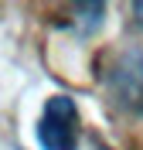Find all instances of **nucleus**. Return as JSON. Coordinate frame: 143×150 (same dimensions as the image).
I'll use <instances>...</instances> for the list:
<instances>
[{
    "label": "nucleus",
    "instance_id": "2",
    "mask_svg": "<svg viewBox=\"0 0 143 150\" xmlns=\"http://www.w3.org/2000/svg\"><path fill=\"white\" fill-rule=\"evenodd\" d=\"M38 143L44 150H78V109L68 96H48L38 120Z\"/></svg>",
    "mask_w": 143,
    "mask_h": 150
},
{
    "label": "nucleus",
    "instance_id": "4",
    "mask_svg": "<svg viewBox=\"0 0 143 150\" xmlns=\"http://www.w3.org/2000/svg\"><path fill=\"white\" fill-rule=\"evenodd\" d=\"M133 14H136V21H140V28H143V0H133Z\"/></svg>",
    "mask_w": 143,
    "mask_h": 150
},
{
    "label": "nucleus",
    "instance_id": "1",
    "mask_svg": "<svg viewBox=\"0 0 143 150\" xmlns=\"http://www.w3.org/2000/svg\"><path fill=\"white\" fill-rule=\"evenodd\" d=\"M102 79H106L109 96H113L126 112L143 116V51H136V48L119 51V55L106 65Z\"/></svg>",
    "mask_w": 143,
    "mask_h": 150
},
{
    "label": "nucleus",
    "instance_id": "3",
    "mask_svg": "<svg viewBox=\"0 0 143 150\" xmlns=\"http://www.w3.org/2000/svg\"><path fill=\"white\" fill-rule=\"evenodd\" d=\"M72 4V31L75 34H92L102 28L109 0H68Z\"/></svg>",
    "mask_w": 143,
    "mask_h": 150
}]
</instances>
